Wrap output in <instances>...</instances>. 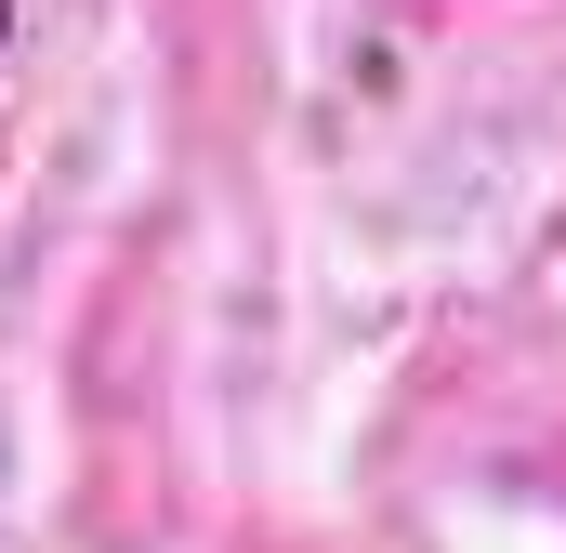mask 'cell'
Wrapping results in <instances>:
<instances>
[{"label": "cell", "instance_id": "obj_1", "mask_svg": "<svg viewBox=\"0 0 566 553\" xmlns=\"http://www.w3.org/2000/svg\"><path fill=\"white\" fill-rule=\"evenodd\" d=\"M0 53H13V0H0Z\"/></svg>", "mask_w": 566, "mask_h": 553}]
</instances>
